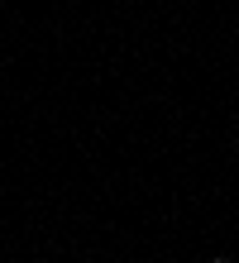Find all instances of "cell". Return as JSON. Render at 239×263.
<instances>
[{"label":"cell","instance_id":"cell-1","mask_svg":"<svg viewBox=\"0 0 239 263\" xmlns=\"http://www.w3.org/2000/svg\"><path fill=\"white\" fill-rule=\"evenodd\" d=\"M215 263H234V258H225V254H220V258H215Z\"/></svg>","mask_w":239,"mask_h":263}]
</instances>
